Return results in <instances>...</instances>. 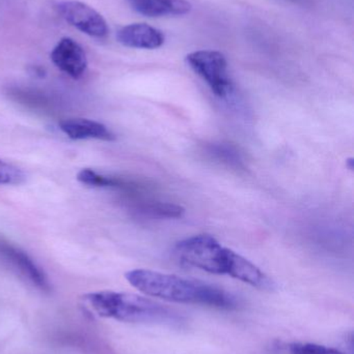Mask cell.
<instances>
[{
    "instance_id": "obj_1",
    "label": "cell",
    "mask_w": 354,
    "mask_h": 354,
    "mask_svg": "<svg viewBox=\"0 0 354 354\" xmlns=\"http://www.w3.org/2000/svg\"><path fill=\"white\" fill-rule=\"evenodd\" d=\"M177 257L186 266L214 274H226L260 290L272 291L274 281L253 262L224 247L209 234L195 235L179 241Z\"/></svg>"
},
{
    "instance_id": "obj_2",
    "label": "cell",
    "mask_w": 354,
    "mask_h": 354,
    "mask_svg": "<svg viewBox=\"0 0 354 354\" xmlns=\"http://www.w3.org/2000/svg\"><path fill=\"white\" fill-rule=\"evenodd\" d=\"M131 286L148 297L179 304H195L218 309H236L234 295L220 287L176 274L150 270H133L125 274Z\"/></svg>"
},
{
    "instance_id": "obj_3",
    "label": "cell",
    "mask_w": 354,
    "mask_h": 354,
    "mask_svg": "<svg viewBox=\"0 0 354 354\" xmlns=\"http://www.w3.org/2000/svg\"><path fill=\"white\" fill-rule=\"evenodd\" d=\"M100 317L128 324H172L177 316L168 308L133 293L99 291L83 297Z\"/></svg>"
},
{
    "instance_id": "obj_4",
    "label": "cell",
    "mask_w": 354,
    "mask_h": 354,
    "mask_svg": "<svg viewBox=\"0 0 354 354\" xmlns=\"http://www.w3.org/2000/svg\"><path fill=\"white\" fill-rule=\"evenodd\" d=\"M186 62L199 75L216 97L226 99L232 95L234 85L228 73L224 54L212 50H200L186 56Z\"/></svg>"
},
{
    "instance_id": "obj_5",
    "label": "cell",
    "mask_w": 354,
    "mask_h": 354,
    "mask_svg": "<svg viewBox=\"0 0 354 354\" xmlns=\"http://www.w3.org/2000/svg\"><path fill=\"white\" fill-rule=\"evenodd\" d=\"M57 10L62 18L75 28L89 37H106L108 33L107 23L95 8L76 0L60 2Z\"/></svg>"
},
{
    "instance_id": "obj_6",
    "label": "cell",
    "mask_w": 354,
    "mask_h": 354,
    "mask_svg": "<svg viewBox=\"0 0 354 354\" xmlns=\"http://www.w3.org/2000/svg\"><path fill=\"white\" fill-rule=\"evenodd\" d=\"M51 60L56 68L74 79L80 78L87 68L85 50L74 39L64 37L51 52Z\"/></svg>"
},
{
    "instance_id": "obj_7",
    "label": "cell",
    "mask_w": 354,
    "mask_h": 354,
    "mask_svg": "<svg viewBox=\"0 0 354 354\" xmlns=\"http://www.w3.org/2000/svg\"><path fill=\"white\" fill-rule=\"evenodd\" d=\"M0 256L12 264L29 282L42 291H49L50 284L43 270L24 252L0 241Z\"/></svg>"
},
{
    "instance_id": "obj_8",
    "label": "cell",
    "mask_w": 354,
    "mask_h": 354,
    "mask_svg": "<svg viewBox=\"0 0 354 354\" xmlns=\"http://www.w3.org/2000/svg\"><path fill=\"white\" fill-rule=\"evenodd\" d=\"M116 39L122 45L135 49H157L164 43L163 33L145 23L122 27L116 33Z\"/></svg>"
},
{
    "instance_id": "obj_9",
    "label": "cell",
    "mask_w": 354,
    "mask_h": 354,
    "mask_svg": "<svg viewBox=\"0 0 354 354\" xmlns=\"http://www.w3.org/2000/svg\"><path fill=\"white\" fill-rule=\"evenodd\" d=\"M60 130L73 140L98 139V140L114 141V133L101 122L87 118H69L60 122Z\"/></svg>"
},
{
    "instance_id": "obj_10",
    "label": "cell",
    "mask_w": 354,
    "mask_h": 354,
    "mask_svg": "<svg viewBox=\"0 0 354 354\" xmlns=\"http://www.w3.org/2000/svg\"><path fill=\"white\" fill-rule=\"evenodd\" d=\"M133 10L145 17L182 16L191 10L186 0H128Z\"/></svg>"
},
{
    "instance_id": "obj_11",
    "label": "cell",
    "mask_w": 354,
    "mask_h": 354,
    "mask_svg": "<svg viewBox=\"0 0 354 354\" xmlns=\"http://www.w3.org/2000/svg\"><path fill=\"white\" fill-rule=\"evenodd\" d=\"M139 210L147 218H159V220L181 218L185 214V208L182 206L161 201L148 202L139 206Z\"/></svg>"
},
{
    "instance_id": "obj_12",
    "label": "cell",
    "mask_w": 354,
    "mask_h": 354,
    "mask_svg": "<svg viewBox=\"0 0 354 354\" xmlns=\"http://www.w3.org/2000/svg\"><path fill=\"white\" fill-rule=\"evenodd\" d=\"M208 153L218 161L234 167H242L243 159L240 151L228 143H216L208 147Z\"/></svg>"
},
{
    "instance_id": "obj_13",
    "label": "cell",
    "mask_w": 354,
    "mask_h": 354,
    "mask_svg": "<svg viewBox=\"0 0 354 354\" xmlns=\"http://www.w3.org/2000/svg\"><path fill=\"white\" fill-rule=\"evenodd\" d=\"M77 179L83 185H91V187H121L123 185L122 181L118 179L100 176L89 168L80 170L77 174Z\"/></svg>"
},
{
    "instance_id": "obj_14",
    "label": "cell",
    "mask_w": 354,
    "mask_h": 354,
    "mask_svg": "<svg viewBox=\"0 0 354 354\" xmlns=\"http://www.w3.org/2000/svg\"><path fill=\"white\" fill-rule=\"evenodd\" d=\"M288 349L291 354H346L338 349L314 343H292L289 344Z\"/></svg>"
},
{
    "instance_id": "obj_15",
    "label": "cell",
    "mask_w": 354,
    "mask_h": 354,
    "mask_svg": "<svg viewBox=\"0 0 354 354\" xmlns=\"http://www.w3.org/2000/svg\"><path fill=\"white\" fill-rule=\"evenodd\" d=\"M25 176L19 168L0 160V185H20Z\"/></svg>"
},
{
    "instance_id": "obj_16",
    "label": "cell",
    "mask_w": 354,
    "mask_h": 354,
    "mask_svg": "<svg viewBox=\"0 0 354 354\" xmlns=\"http://www.w3.org/2000/svg\"><path fill=\"white\" fill-rule=\"evenodd\" d=\"M353 164H354L353 159V158H351V159H349L348 161H347V166H348L349 169L353 170V168H354Z\"/></svg>"
}]
</instances>
